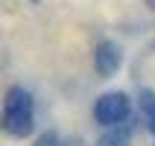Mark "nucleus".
I'll list each match as a JSON object with an SVG mask.
<instances>
[{
    "label": "nucleus",
    "instance_id": "39448f33",
    "mask_svg": "<svg viewBox=\"0 0 155 146\" xmlns=\"http://www.w3.org/2000/svg\"><path fill=\"white\" fill-rule=\"evenodd\" d=\"M138 105H140V111L147 114V117H152L155 114V91H140Z\"/></svg>",
    "mask_w": 155,
    "mask_h": 146
},
{
    "label": "nucleus",
    "instance_id": "7ed1b4c3",
    "mask_svg": "<svg viewBox=\"0 0 155 146\" xmlns=\"http://www.w3.org/2000/svg\"><path fill=\"white\" fill-rule=\"evenodd\" d=\"M120 61H123V50L114 41H100V44H97V50H94V67H97V73H100L103 79L114 76V73L120 70Z\"/></svg>",
    "mask_w": 155,
    "mask_h": 146
},
{
    "label": "nucleus",
    "instance_id": "f03ea898",
    "mask_svg": "<svg viewBox=\"0 0 155 146\" xmlns=\"http://www.w3.org/2000/svg\"><path fill=\"white\" fill-rule=\"evenodd\" d=\"M129 114H132V102H129V96L123 94V91H108V94L97 96V102H94V120L103 129L129 120Z\"/></svg>",
    "mask_w": 155,
    "mask_h": 146
},
{
    "label": "nucleus",
    "instance_id": "0eeeda50",
    "mask_svg": "<svg viewBox=\"0 0 155 146\" xmlns=\"http://www.w3.org/2000/svg\"><path fill=\"white\" fill-rule=\"evenodd\" d=\"M147 129L155 135V114H152V117H147Z\"/></svg>",
    "mask_w": 155,
    "mask_h": 146
},
{
    "label": "nucleus",
    "instance_id": "20e7f679",
    "mask_svg": "<svg viewBox=\"0 0 155 146\" xmlns=\"http://www.w3.org/2000/svg\"><path fill=\"white\" fill-rule=\"evenodd\" d=\"M132 135H135V126H132L129 120L114 123V126H105V131L100 135L97 146H129L132 143Z\"/></svg>",
    "mask_w": 155,
    "mask_h": 146
},
{
    "label": "nucleus",
    "instance_id": "6e6552de",
    "mask_svg": "<svg viewBox=\"0 0 155 146\" xmlns=\"http://www.w3.org/2000/svg\"><path fill=\"white\" fill-rule=\"evenodd\" d=\"M147 6H149V9H155V0H147Z\"/></svg>",
    "mask_w": 155,
    "mask_h": 146
},
{
    "label": "nucleus",
    "instance_id": "423d86ee",
    "mask_svg": "<svg viewBox=\"0 0 155 146\" xmlns=\"http://www.w3.org/2000/svg\"><path fill=\"white\" fill-rule=\"evenodd\" d=\"M35 146H61V138L56 135V131H44V135H38Z\"/></svg>",
    "mask_w": 155,
    "mask_h": 146
},
{
    "label": "nucleus",
    "instance_id": "f257e3e1",
    "mask_svg": "<svg viewBox=\"0 0 155 146\" xmlns=\"http://www.w3.org/2000/svg\"><path fill=\"white\" fill-rule=\"evenodd\" d=\"M35 129V99L26 88H9L0 111V131L9 138H29Z\"/></svg>",
    "mask_w": 155,
    "mask_h": 146
}]
</instances>
